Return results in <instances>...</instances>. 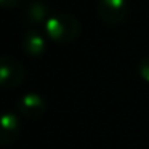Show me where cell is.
<instances>
[{
  "mask_svg": "<svg viewBox=\"0 0 149 149\" xmlns=\"http://www.w3.org/2000/svg\"><path fill=\"white\" fill-rule=\"evenodd\" d=\"M96 13L98 18L109 26L120 24L128 15V0H98Z\"/></svg>",
  "mask_w": 149,
  "mask_h": 149,
  "instance_id": "cell-2",
  "label": "cell"
},
{
  "mask_svg": "<svg viewBox=\"0 0 149 149\" xmlns=\"http://www.w3.org/2000/svg\"><path fill=\"white\" fill-rule=\"evenodd\" d=\"M21 132V123L19 119L16 117L15 112L5 111L2 116V133H0V144L2 146H10L11 143L16 141Z\"/></svg>",
  "mask_w": 149,
  "mask_h": 149,
  "instance_id": "cell-5",
  "label": "cell"
},
{
  "mask_svg": "<svg viewBox=\"0 0 149 149\" xmlns=\"http://www.w3.org/2000/svg\"><path fill=\"white\" fill-rule=\"evenodd\" d=\"M21 0H0V3H2V7L7 8V10H10V8H15L19 5Z\"/></svg>",
  "mask_w": 149,
  "mask_h": 149,
  "instance_id": "cell-9",
  "label": "cell"
},
{
  "mask_svg": "<svg viewBox=\"0 0 149 149\" xmlns=\"http://www.w3.org/2000/svg\"><path fill=\"white\" fill-rule=\"evenodd\" d=\"M24 66L18 59L3 56L2 58V68H0V80L3 88H15L24 80Z\"/></svg>",
  "mask_w": 149,
  "mask_h": 149,
  "instance_id": "cell-3",
  "label": "cell"
},
{
  "mask_svg": "<svg viewBox=\"0 0 149 149\" xmlns=\"http://www.w3.org/2000/svg\"><path fill=\"white\" fill-rule=\"evenodd\" d=\"M47 48V40L39 31H27L23 37V52L31 58H40Z\"/></svg>",
  "mask_w": 149,
  "mask_h": 149,
  "instance_id": "cell-7",
  "label": "cell"
},
{
  "mask_svg": "<svg viewBox=\"0 0 149 149\" xmlns=\"http://www.w3.org/2000/svg\"><path fill=\"white\" fill-rule=\"evenodd\" d=\"M50 16L52 15H50L48 7L42 0H32L31 3H27V7L23 11V19L31 26H40V24L45 26Z\"/></svg>",
  "mask_w": 149,
  "mask_h": 149,
  "instance_id": "cell-6",
  "label": "cell"
},
{
  "mask_svg": "<svg viewBox=\"0 0 149 149\" xmlns=\"http://www.w3.org/2000/svg\"><path fill=\"white\" fill-rule=\"evenodd\" d=\"M47 37L56 43H72L79 39L82 26L79 19L68 13H56L48 18L43 26Z\"/></svg>",
  "mask_w": 149,
  "mask_h": 149,
  "instance_id": "cell-1",
  "label": "cell"
},
{
  "mask_svg": "<svg viewBox=\"0 0 149 149\" xmlns=\"http://www.w3.org/2000/svg\"><path fill=\"white\" fill-rule=\"evenodd\" d=\"M16 111L23 117L36 120L42 117L47 111V103L40 95L37 93H26L16 100Z\"/></svg>",
  "mask_w": 149,
  "mask_h": 149,
  "instance_id": "cell-4",
  "label": "cell"
},
{
  "mask_svg": "<svg viewBox=\"0 0 149 149\" xmlns=\"http://www.w3.org/2000/svg\"><path fill=\"white\" fill-rule=\"evenodd\" d=\"M138 75L146 82V84H149V56L143 58L141 61L138 63Z\"/></svg>",
  "mask_w": 149,
  "mask_h": 149,
  "instance_id": "cell-8",
  "label": "cell"
}]
</instances>
